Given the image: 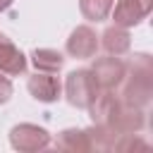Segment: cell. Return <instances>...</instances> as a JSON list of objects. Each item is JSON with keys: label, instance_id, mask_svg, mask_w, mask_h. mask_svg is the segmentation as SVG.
I'll use <instances>...</instances> for the list:
<instances>
[{"label": "cell", "instance_id": "obj_1", "mask_svg": "<svg viewBox=\"0 0 153 153\" xmlns=\"http://www.w3.org/2000/svg\"><path fill=\"white\" fill-rule=\"evenodd\" d=\"M120 100L134 108H148L153 98V60L148 53H136L127 65V76L120 84Z\"/></svg>", "mask_w": 153, "mask_h": 153}, {"label": "cell", "instance_id": "obj_2", "mask_svg": "<svg viewBox=\"0 0 153 153\" xmlns=\"http://www.w3.org/2000/svg\"><path fill=\"white\" fill-rule=\"evenodd\" d=\"M98 93H100V88H98L91 69H74V72L67 74V79H65V96H67L69 105H74L79 110H86Z\"/></svg>", "mask_w": 153, "mask_h": 153}, {"label": "cell", "instance_id": "obj_3", "mask_svg": "<svg viewBox=\"0 0 153 153\" xmlns=\"http://www.w3.org/2000/svg\"><path fill=\"white\" fill-rule=\"evenodd\" d=\"M91 74L98 84L100 91H115L127 76V62L120 55H105V57H93Z\"/></svg>", "mask_w": 153, "mask_h": 153}, {"label": "cell", "instance_id": "obj_4", "mask_svg": "<svg viewBox=\"0 0 153 153\" xmlns=\"http://www.w3.org/2000/svg\"><path fill=\"white\" fill-rule=\"evenodd\" d=\"M10 146L19 153H36L50 146V134L38 124L22 122L10 129Z\"/></svg>", "mask_w": 153, "mask_h": 153}, {"label": "cell", "instance_id": "obj_5", "mask_svg": "<svg viewBox=\"0 0 153 153\" xmlns=\"http://www.w3.org/2000/svg\"><path fill=\"white\" fill-rule=\"evenodd\" d=\"M153 10V0H117V5H112V22L117 26L131 29L139 26Z\"/></svg>", "mask_w": 153, "mask_h": 153}, {"label": "cell", "instance_id": "obj_6", "mask_svg": "<svg viewBox=\"0 0 153 153\" xmlns=\"http://www.w3.org/2000/svg\"><path fill=\"white\" fill-rule=\"evenodd\" d=\"M65 48H67V53H69L72 57H76V60H91V57H96V53H98V48H100V45H98V33H96L88 24H81V26H76V29L69 33Z\"/></svg>", "mask_w": 153, "mask_h": 153}, {"label": "cell", "instance_id": "obj_7", "mask_svg": "<svg viewBox=\"0 0 153 153\" xmlns=\"http://www.w3.org/2000/svg\"><path fill=\"white\" fill-rule=\"evenodd\" d=\"M29 93L38 100V103H55L62 93V84L53 72H36L29 76L26 81Z\"/></svg>", "mask_w": 153, "mask_h": 153}, {"label": "cell", "instance_id": "obj_8", "mask_svg": "<svg viewBox=\"0 0 153 153\" xmlns=\"http://www.w3.org/2000/svg\"><path fill=\"white\" fill-rule=\"evenodd\" d=\"M120 105H122V100H120V96H117L115 91H100V93L93 98V103L86 108L88 115H91V124L112 127V120H115Z\"/></svg>", "mask_w": 153, "mask_h": 153}, {"label": "cell", "instance_id": "obj_9", "mask_svg": "<svg viewBox=\"0 0 153 153\" xmlns=\"http://www.w3.org/2000/svg\"><path fill=\"white\" fill-rule=\"evenodd\" d=\"M0 72L7 76H19L26 72V55L0 33Z\"/></svg>", "mask_w": 153, "mask_h": 153}, {"label": "cell", "instance_id": "obj_10", "mask_svg": "<svg viewBox=\"0 0 153 153\" xmlns=\"http://www.w3.org/2000/svg\"><path fill=\"white\" fill-rule=\"evenodd\" d=\"M98 45H100L108 55H120V57H122V55H127L129 48H131V33H129V29L112 24V26H108V29L98 36Z\"/></svg>", "mask_w": 153, "mask_h": 153}, {"label": "cell", "instance_id": "obj_11", "mask_svg": "<svg viewBox=\"0 0 153 153\" xmlns=\"http://www.w3.org/2000/svg\"><path fill=\"white\" fill-rule=\"evenodd\" d=\"M146 124V115H143V108H134V105H127L122 103L115 120H112V129L117 134H139Z\"/></svg>", "mask_w": 153, "mask_h": 153}, {"label": "cell", "instance_id": "obj_12", "mask_svg": "<svg viewBox=\"0 0 153 153\" xmlns=\"http://www.w3.org/2000/svg\"><path fill=\"white\" fill-rule=\"evenodd\" d=\"M55 146L65 153H88L91 151V143H88V136L84 129H62L57 134V141Z\"/></svg>", "mask_w": 153, "mask_h": 153}, {"label": "cell", "instance_id": "obj_13", "mask_svg": "<svg viewBox=\"0 0 153 153\" xmlns=\"http://www.w3.org/2000/svg\"><path fill=\"white\" fill-rule=\"evenodd\" d=\"M86 136H88V143H91V151H112L115 141H117V131L112 127H105V124H91L88 129H84Z\"/></svg>", "mask_w": 153, "mask_h": 153}, {"label": "cell", "instance_id": "obj_14", "mask_svg": "<svg viewBox=\"0 0 153 153\" xmlns=\"http://www.w3.org/2000/svg\"><path fill=\"white\" fill-rule=\"evenodd\" d=\"M31 62L36 67V72H60L62 65H65V57L62 53L53 50V48H36L31 53Z\"/></svg>", "mask_w": 153, "mask_h": 153}, {"label": "cell", "instance_id": "obj_15", "mask_svg": "<svg viewBox=\"0 0 153 153\" xmlns=\"http://www.w3.org/2000/svg\"><path fill=\"white\" fill-rule=\"evenodd\" d=\"M115 0H79V10L84 14V19L88 22H105L112 12Z\"/></svg>", "mask_w": 153, "mask_h": 153}, {"label": "cell", "instance_id": "obj_16", "mask_svg": "<svg viewBox=\"0 0 153 153\" xmlns=\"http://www.w3.org/2000/svg\"><path fill=\"white\" fill-rule=\"evenodd\" d=\"M112 151L117 153H129V151H151V143L143 141L139 134H120Z\"/></svg>", "mask_w": 153, "mask_h": 153}, {"label": "cell", "instance_id": "obj_17", "mask_svg": "<svg viewBox=\"0 0 153 153\" xmlns=\"http://www.w3.org/2000/svg\"><path fill=\"white\" fill-rule=\"evenodd\" d=\"M12 93H14V88H12L10 76H5V74L0 72V105H5V103L12 98Z\"/></svg>", "mask_w": 153, "mask_h": 153}, {"label": "cell", "instance_id": "obj_18", "mask_svg": "<svg viewBox=\"0 0 153 153\" xmlns=\"http://www.w3.org/2000/svg\"><path fill=\"white\" fill-rule=\"evenodd\" d=\"M14 0H0V12H5V10H10V5H12Z\"/></svg>", "mask_w": 153, "mask_h": 153}]
</instances>
